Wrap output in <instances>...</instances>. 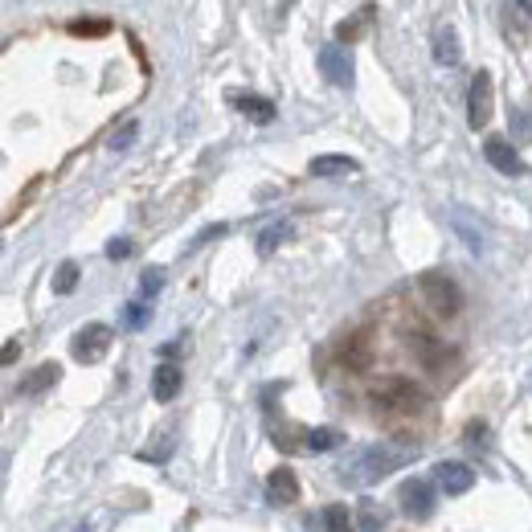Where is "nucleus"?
I'll return each instance as SVG.
<instances>
[{
    "instance_id": "1",
    "label": "nucleus",
    "mask_w": 532,
    "mask_h": 532,
    "mask_svg": "<svg viewBox=\"0 0 532 532\" xmlns=\"http://www.w3.org/2000/svg\"><path fill=\"white\" fill-rule=\"evenodd\" d=\"M410 459H414V451H401V446H385V443L360 446L357 455L344 463V479H352V484H381L385 475L401 471Z\"/></svg>"
},
{
    "instance_id": "2",
    "label": "nucleus",
    "mask_w": 532,
    "mask_h": 532,
    "mask_svg": "<svg viewBox=\"0 0 532 532\" xmlns=\"http://www.w3.org/2000/svg\"><path fill=\"white\" fill-rule=\"evenodd\" d=\"M368 401H373L381 414H393V418L426 410V393L414 385V381H406V377H385L381 385H373Z\"/></svg>"
},
{
    "instance_id": "3",
    "label": "nucleus",
    "mask_w": 532,
    "mask_h": 532,
    "mask_svg": "<svg viewBox=\"0 0 532 532\" xmlns=\"http://www.w3.org/2000/svg\"><path fill=\"white\" fill-rule=\"evenodd\" d=\"M418 287H422V300L430 303V311L435 316H459L463 311V291H459V283L451 279V274L443 271H426L422 279H418Z\"/></svg>"
},
{
    "instance_id": "4",
    "label": "nucleus",
    "mask_w": 532,
    "mask_h": 532,
    "mask_svg": "<svg viewBox=\"0 0 532 532\" xmlns=\"http://www.w3.org/2000/svg\"><path fill=\"white\" fill-rule=\"evenodd\" d=\"M492 103H495V90H492V74L479 70L471 78V90H467V123L479 131V127L492 123Z\"/></svg>"
},
{
    "instance_id": "5",
    "label": "nucleus",
    "mask_w": 532,
    "mask_h": 532,
    "mask_svg": "<svg viewBox=\"0 0 532 532\" xmlns=\"http://www.w3.org/2000/svg\"><path fill=\"white\" fill-rule=\"evenodd\" d=\"M319 74L328 78L332 87H340V90H349L352 87V54L340 41H332V46H324L319 49Z\"/></svg>"
},
{
    "instance_id": "6",
    "label": "nucleus",
    "mask_w": 532,
    "mask_h": 532,
    "mask_svg": "<svg viewBox=\"0 0 532 532\" xmlns=\"http://www.w3.org/2000/svg\"><path fill=\"white\" fill-rule=\"evenodd\" d=\"M111 336L115 332L106 328V324H87V328L74 336V360H82V365H95V360H103L106 357V349H111Z\"/></svg>"
},
{
    "instance_id": "7",
    "label": "nucleus",
    "mask_w": 532,
    "mask_h": 532,
    "mask_svg": "<svg viewBox=\"0 0 532 532\" xmlns=\"http://www.w3.org/2000/svg\"><path fill=\"white\" fill-rule=\"evenodd\" d=\"M484 156H487V165H492L495 173H503V176H524V160L516 156V148L508 144L503 136H487Z\"/></svg>"
},
{
    "instance_id": "8",
    "label": "nucleus",
    "mask_w": 532,
    "mask_h": 532,
    "mask_svg": "<svg viewBox=\"0 0 532 532\" xmlns=\"http://www.w3.org/2000/svg\"><path fill=\"white\" fill-rule=\"evenodd\" d=\"M435 479L443 484V492H446V495H463V492H471L475 471H471L467 463H455V459H446V463H438V467H435Z\"/></svg>"
},
{
    "instance_id": "9",
    "label": "nucleus",
    "mask_w": 532,
    "mask_h": 532,
    "mask_svg": "<svg viewBox=\"0 0 532 532\" xmlns=\"http://www.w3.org/2000/svg\"><path fill=\"white\" fill-rule=\"evenodd\" d=\"M401 508H406L410 516H430L435 512V487L426 484V479H410V484L401 487Z\"/></svg>"
},
{
    "instance_id": "10",
    "label": "nucleus",
    "mask_w": 532,
    "mask_h": 532,
    "mask_svg": "<svg viewBox=\"0 0 532 532\" xmlns=\"http://www.w3.org/2000/svg\"><path fill=\"white\" fill-rule=\"evenodd\" d=\"M181 381H184V373L173 365V360L156 365V373H152V397L160 401V406H168V401L181 393Z\"/></svg>"
},
{
    "instance_id": "11",
    "label": "nucleus",
    "mask_w": 532,
    "mask_h": 532,
    "mask_svg": "<svg viewBox=\"0 0 532 532\" xmlns=\"http://www.w3.org/2000/svg\"><path fill=\"white\" fill-rule=\"evenodd\" d=\"M266 495H271V503H295L300 500V479H295V471L274 467L271 479H266Z\"/></svg>"
},
{
    "instance_id": "12",
    "label": "nucleus",
    "mask_w": 532,
    "mask_h": 532,
    "mask_svg": "<svg viewBox=\"0 0 532 532\" xmlns=\"http://www.w3.org/2000/svg\"><path fill=\"white\" fill-rule=\"evenodd\" d=\"M410 349H414V357L422 368H443L446 365V349L435 336H426V332H414V336H410Z\"/></svg>"
},
{
    "instance_id": "13",
    "label": "nucleus",
    "mask_w": 532,
    "mask_h": 532,
    "mask_svg": "<svg viewBox=\"0 0 532 532\" xmlns=\"http://www.w3.org/2000/svg\"><path fill=\"white\" fill-rule=\"evenodd\" d=\"M230 103L242 111L246 119H254V123H274V103L262 95H230Z\"/></svg>"
},
{
    "instance_id": "14",
    "label": "nucleus",
    "mask_w": 532,
    "mask_h": 532,
    "mask_svg": "<svg viewBox=\"0 0 532 532\" xmlns=\"http://www.w3.org/2000/svg\"><path fill=\"white\" fill-rule=\"evenodd\" d=\"M435 62L438 66H459L463 62V46H459V33L451 25L435 33Z\"/></svg>"
},
{
    "instance_id": "15",
    "label": "nucleus",
    "mask_w": 532,
    "mask_h": 532,
    "mask_svg": "<svg viewBox=\"0 0 532 532\" xmlns=\"http://www.w3.org/2000/svg\"><path fill=\"white\" fill-rule=\"evenodd\" d=\"M352 173H360L352 156H316L311 160V176H352Z\"/></svg>"
},
{
    "instance_id": "16",
    "label": "nucleus",
    "mask_w": 532,
    "mask_h": 532,
    "mask_svg": "<svg viewBox=\"0 0 532 532\" xmlns=\"http://www.w3.org/2000/svg\"><path fill=\"white\" fill-rule=\"evenodd\" d=\"M58 377H62V368L54 365V360H46V365H38L30 377L21 381V393H25V397H38V393H46V389L54 385Z\"/></svg>"
},
{
    "instance_id": "17",
    "label": "nucleus",
    "mask_w": 532,
    "mask_h": 532,
    "mask_svg": "<svg viewBox=\"0 0 532 532\" xmlns=\"http://www.w3.org/2000/svg\"><path fill=\"white\" fill-rule=\"evenodd\" d=\"M287 238H291V225H287V222H271V225H262V230H258L254 246H258L262 258H271V254L279 250V246L287 242Z\"/></svg>"
},
{
    "instance_id": "18",
    "label": "nucleus",
    "mask_w": 532,
    "mask_h": 532,
    "mask_svg": "<svg viewBox=\"0 0 532 532\" xmlns=\"http://www.w3.org/2000/svg\"><path fill=\"white\" fill-rule=\"evenodd\" d=\"M340 360H344V365L349 368H368V340L365 336H352L349 344H344V349H340Z\"/></svg>"
},
{
    "instance_id": "19",
    "label": "nucleus",
    "mask_w": 532,
    "mask_h": 532,
    "mask_svg": "<svg viewBox=\"0 0 532 532\" xmlns=\"http://www.w3.org/2000/svg\"><path fill=\"white\" fill-rule=\"evenodd\" d=\"M324 528L328 532H357V520H352V512L344 508V503H332V508H324Z\"/></svg>"
},
{
    "instance_id": "20",
    "label": "nucleus",
    "mask_w": 532,
    "mask_h": 532,
    "mask_svg": "<svg viewBox=\"0 0 532 532\" xmlns=\"http://www.w3.org/2000/svg\"><path fill=\"white\" fill-rule=\"evenodd\" d=\"M368 21H373V9H360L357 21H340V25H336V41H340V46H344V41H357Z\"/></svg>"
},
{
    "instance_id": "21",
    "label": "nucleus",
    "mask_w": 532,
    "mask_h": 532,
    "mask_svg": "<svg viewBox=\"0 0 532 532\" xmlns=\"http://www.w3.org/2000/svg\"><path fill=\"white\" fill-rule=\"evenodd\" d=\"M451 222H455V230L463 233V242H467V250H471V254H484V233L475 230V225L467 222L463 213H455V217H451Z\"/></svg>"
},
{
    "instance_id": "22",
    "label": "nucleus",
    "mask_w": 532,
    "mask_h": 532,
    "mask_svg": "<svg viewBox=\"0 0 532 532\" xmlns=\"http://www.w3.org/2000/svg\"><path fill=\"white\" fill-rule=\"evenodd\" d=\"M78 287V262H62L58 274H54V295H70V291Z\"/></svg>"
},
{
    "instance_id": "23",
    "label": "nucleus",
    "mask_w": 532,
    "mask_h": 532,
    "mask_svg": "<svg viewBox=\"0 0 532 532\" xmlns=\"http://www.w3.org/2000/svg\"><path fill=\"white\" fill-rule=\"evenodd\" d=\"M160 287H165V266H148V271L139 274V295L152 300V295H160Z\"/></svg>"
},
{
    "instance_id": "24",
    "label": "nucleus",
    "mask_w": 532,
    "mask_h": 532,
    "mask_svg": "<svg viewBox=\"0 0 532 532\" xmlns=\"http://www.w3.org/2000/svg\"><path fill=\"white\" fill-rule=\"evenodd\" d=\"M148 316H152V308H148V303H127L123 308V328H131V332H139L148 324Z\"/></svg>"
},
{
    "instance_id": "25",
    "label": "nucleus",
    "mask_w": 532,
    "mask_h": 532,
    "mask_svg": "<svg viewBox=\"0 0 532 532\" xmlns=\"http://www.w3.org/2000/svg\"><path fill=\"white\" fill-rule=\"evenodd\" d=\"M136 136H139V123H136V119H127L115 136H111V152H127V148L136 144Z\"/></svg>"
},
{
    "instance_id": "26",
    "label": "nucleus",
    "mask_w": 532,
    "mask_h": 532,
    "mask_svg": "<svg viewBox=\"0 0 532 532\" xmlns=\"http://www.w3.org/2000/svg\"><path fill=\"white\" fill-rule=\"evenodd\" d=\"M336 443H340V435H336V430H328V426L308 430V451H332Z\"/></svg>"
},
{
    "instance_id": "27",
    "label": "nucleus",
    "mask_w": 532,
    "mask_h": 532,
    "mask_svg": "<svg viewBox=\"0 0 532 532\" xmlns=\"http://www.w3.org/2000/svg\"><path fill=\"white\" fill-rule=\"evenodd\" d=\"M70 33L74 38H103V33H111V25L106 21H70Z\"/></svg>"
},
{
    "instance_id": "28",
    "label": "nucleus",
    "mask_w": 532,
    "mask_h": 532,
    "mask_svg": "<svg viewBox=\"0 0 532 532\" xmlns=\"http://www.w3.org/2000/svg\"><path fill=\"white\" fill-rule=\"evenodd\" d=\"M508 13H512L516 30H524V33L532 30V0H508Z\"/></svg>"
},
{
    "instance_id": "29",
    "label": "nucleus",
    "mask_w": 532,
    "mask_h": 532,
    "mask_svg": "<svg viewBox=\"0 0 532 532\" xmlns=\"http://www.w3.org/2000/svg\"><path fill=\"white\" fill-rule=\"evenodd\" d=\"M131 254H136L131 238H111V242H106V258L111 262H123V258H131Z\"/></svg>"
},
{
    "instance_id": "30",
    "label": "nucleus",
    "mask_w": 532,
    "mask_h": 532,
    "mask_svg": "<svg viewBox=\"0 0 532 532\" xmlns=\"http://www.w3.org/2000/svg\"><path fill=\"white\" fill-rule=\"evenodd\" d=\"M512 131L520 144H532V115L528 111H512Z\"/></svg>"
},
{
    "instance_id": "31",
    "label": "nucleus",
    "mask_w": 532,
    "mask_h": 532,
    "mask_svg": "<svg viewBox=\"0 0 532 532\" xmlns=\"http://www.w3.org/2000/svg\"><path fill=\"white\" fill-rule=\"evenodd\" d=\"M360 532H381L385 528V524H381V516H377V508H373V503H365V508H360Z\"/></svg>"
},
{
    "instance_id": "32",
    "label": "nucleus",
    "mask_w": 532,
    "mask_h": 532,
    "mask_svg": "<svg viewBox=\"0 0 532 532\" xmlns=\"http://www.w3.org/2000/svg\"><path fill=\"white\" fill-rule=\"evenodd\" d=\"M222 233H225L222 222H217V225H205V230L193 238V250H197V246H205V242H213V238H222Z\"/></svg>"
},
{
    "instance_id": "33",
    "label": "nucleus",
    "mask_w": 532,
    "mask_h": 532,
    "mask_svg": "<svg viewBox=\"0 0 532 532\" xmlns=\"http://www.w3.org/2000/svg\"><path fill=\"white\" fill-rule=\"evenodd\" d=\"M17 352H21V344H17V340H9V344H4V357H0V360H4V365H13V360H17Z\"/></svg>"
}]
</instances>
